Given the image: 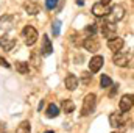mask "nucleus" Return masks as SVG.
<instances>
[{"label": "nucleus", "instance_id": "obj_1", "mask_svg": "<svg viewBox=\"0 0 134 133\" xmlns=\"http://www.w3.org/2000/svg\"><path fill=\"white\" fill-rule=\"evenodd\" d=\"M97 105V96L95 94H87L83 100V106H81V116H89L91 113H94Z\"/></svg>", "mask_w": 134, "mask_h": 133}, {"label": "nucleus", "instance_id": "obj_2", "mask_svg": "<svg viewBox=\"0 0 134 133\" xmlns=\"http://www.w3.org/2000/svg\"><path fill=\"white\" fill-rule=\"evenodd\" d=\"M100 32H101V34H103V38L112 39V38H115V34H117V25H115L114 22H111V21H104L100 25Z\"/></svg>", "mask_w": 134, "mask_h": 133}, {"label": "nucleus", "instance_id": "obj_3", "mask_svg": "<svg viewBox=\"0 0 134 133\" xmlns=\"http://www.w3.org/2000/svg\"><path fill=\"white\" fill-rule=\"evenodd\" d=\"M22 38H24V42L27 44V45H33L36 44V41H37V32H36V28L31 27V25H27L24 30H22Z\"/></svg>", "mask_w": 134, "mask_h": 133}, {"label": "nucleus", "instance_id": "obj_4", "mask_svg": "<svg viewBox=\"0 0 134 133\" xmlns=\"http://www.w3.org/2000/svg\"><path fill=\"white\" fill-rule=\"evenodd\" d=\"M112 61H114V64H115V66L126 67L128 64H130V61H131V55H130V53H126V52L119 50V52H115V53H114Z\"/></svg>", "mask_w": 134, "mask_h": 133}, {"label": "nucleus", "instance_id": "obj_5", "mask_svg": "<svg viewBox=\"0 0 134 133\" xmlns=\"http://www.w3.org/2000/svg\"><path fill=\"white\" fill-rule=\"evenodd\" d=\"M109 17H111V22H119V21H122L123 17H125V8L122 6V5H114L111 9H109V14H108Z\"/></svg>", "mask_w": 134, "mask_h": 133}, {"label": "nucleus", "instance_id": "obj_6", "mask_svg": "<svg viewBox=\"0 0 134 133\" xmlns=\"http://www.w3.org/2000/svg\"><path fill=\"white\" fill-rule=\"evenodd\" d=\"M109 9H111V8H109L108 5L98 2V3H95V5L92 6V14H94L95 17H104V16L109 14Z\"/></svg>", "mask_w": 134, "mask_h": 133}, {"label": "nucleus", "instance_id": "obj_7", "mask_svg": "<svg viewBox=\"0 0 134 133\" xmlns=\"http://www.w3.org/2000/svg\"><path fill=\"white\" fill-rule=\"evenodd\" d=\"M109 125H111L112 129H120V127H123V125H125V117H123V114H120V113H112V114H109Z\"/></svg>", "mask_w": 134, "mask_h": 133}, {"label": "nucleus", "instance_id": "obj_8", "mask_svg": "<svg viewBox=\"0 0 134 133\" xmlns=\"http://www.w3.org/2000/svg\"><path fill=\"white\" fill-rule=\"evenodd\" d=\"M83 47L87 50V52H92V53H95L98 49H100V42L94 38V36H91V38H86L84 41H83Z\"/></svg>", "mask_w": 134, "mask_h": 133}, {"label": "nucleus", "instance_id": "obj_9", "mask_svg": "<svg viewBox=\"0 0 134 133\" xmlns=\"http://www.w3.org/2000/svg\"><path fill=\"white\" fill-rule=\"evenodd\" d=\"M24 9L27 11V14L36 16V14L41 11V5H39L36 0H27V2L24 3Z\"/></svg>", "mask_w": 134, "mask_h": 133}, {"label": "nucleus", "instance_id": "obj_10", "mask_svg": "<svg viewBox=\"0 0 134 133\" xmlns=\"http://www.w3.org/2000/svg\"><path fill=\"white\" fill-rule=\"evenodd\" d=\"M133 94H125V96H122V99H120V111H123V113H128L131 108H133Z\"/></svg>", "mask_w": 134, "mask_h": 133}, {"label": "nucleus", "instance_id": "obj_11", "mask_svg": "<svg viewBox=\"0 0 134 133\" xmlns=\"http://www.w3.org/2000/svg\"><path fill=\"white\" fill-rule=\"evenodd\" d=\"M103 63H104V58L101 57V55H95L94 58H91V63H89V70L92 72V74H95V72H98L103 66Z\"/></svg>", "mask_w": 134, "mask_h": 133}, {"label": "nucleus", "instance_id": "obj_12", "mask_svg": "<svg viewBox=\"0 0 134 133\" xmlns=\"http://www.w3.org/2000/svg\"><path fill=\"white\" fill-rule=\"evenodd\" d=\"M52 53H53V45H52V42H50V38H48L47 34H44V36H42L41 55H44V57H48V55H52Z\"/></svg>", "mask_w": 134, "mask_h": 133}, {"label": "nucleus", "instance_id": "obj_13", "mask_svg": "<svg viewBox=\"0 0 134 133\" xmlns=\"http://www.w3.org/2000/svg\"><path fill=\"white\" fill-rule=\"evenodd\" d=\"M123 45H125V41L122 39V38H112V39H108V47L112 50V52H119V50H122L123 49Z\"/></svg>", "mask_w": 134, "mask_h": 133}, {"label": "nucleus", "instance_id": "obj_14", "mask_svg": "<svg viewBox=\"0 0 134 133\" xmlns=\"http://www.w3.org/2000/svg\"><path fill=\"white\" fill-rule=\"evenodd\" d=\"M16 45V39L14 38H9V36H2L0 38V47L6 52L13 50V47Z\"/></svg>", "mask_w": 134, "mask_h": 133}, {"label": "nucleus", "instance_id": "obj_15", "mask_svg": "<svg viewBox=\"0 0 134 133\" xmlns=\"http://www.w3.org/2000/svg\"><path fill=\"white\" fill-rule=\"evenodd\" d=\"M64 85H66V88L69 91H75L78 88V78L73 74H69L66 77V80H64Z\"/></svg>", "mask_w": 134, "mask_h": 133}, {"label": "nucleus", "instance_id": "obj_16", "mask_svg": "<svg viewBox=\"0 0 134 133\" xmlns=\"http://www.w3.org/2000/svg\"><path fill=\"white\" fill-rule=\"evenodd\" d=\"M45 114H47V117H58V114H59V108H58V105H55V103H50L48 106H47V110H45Z\"/></svg>", "mask_w": 134, "mask_h": 133}, {"label": "nucleus", "instance_id": "obj_17", "mask_svg": "<svg viewBox=\"0 0 134 133\" xmlns=\"http://www.w3.org/2000/svg\"><path fill=\"white\" fill-rule=\"evenodd\" d=\"M16 70L20 72V74H28L30 66H28V63H25V61H16Z\"/></svg>", "mask_w": 134, "mask_h": 133}, {"label": "nucleus", "instance_id": "obj_18", "mask_svg": "<svg viewBox=\"0 0 134 133\" xmlns=\"http://www.w3.org/2000/svg\"><path fill=\"white\" fill-rule=\"evenodd\" d=\"M16 133H31V125H30V122H28V121L20 122V125L17 127Z\"/></svg>", "mask_w": 134, "mask_h": 133}, {"label": "nucleus", "instance_id": "obj_19", "mask_svg": "<svg viewBox=\"0 0 134 133\" xmlns=\"http://www.w3.org/2000/svg\"><path fill=\"white\" fill-rule=\"evenodd\" d=\"M11 25H13V16L0 17V28H9Z\"/></svg>", "mask_w": 134, "mask_h": 133}, {"label": "nucleus", "instance_id": "obj_20", "mask_svg": "<svg viewBox=\"0 0 134 133\" xmlns=\"http://www.w3.org/2000/svg\"><path fill=\"white\" fill-rule=\"evenodd\" d=\"M63 110H64V113H73V110H75V103H73L70 99L63 100Z\"/></svg>", "mask_w": 134, "mask_h": 133}, {"label": "nucleus", "instance_id": "obj_21", "mask_svg": "<svg viewBox=\"0 0 134 133\" xmlns=\"http://www.w3.org/2000/svg\"><path fill=\"white\" fill-rule=\"evenodd\" d=\"M59 32H61V21L56 19V21L52 24V33H53V36H58Z\"/></svg>", "mask_w": 134, "mask_h": 133}, {"label": "nucleus", "instance_id": "obj_22", "mask_svg": "<svg viewBox=\"0 0 134 133\" xmlns=\"http://www.w3.org/2000/svg\"><path fill=\"white\" fill-rule=\"evenodd\" d=\"M100 85H101V88H109V86H112V80L108 75H101Z\"/></svg>", "mask_w": 134, "mask_h": 133}, {"label": "nucleus", "instance_id": "obj_23", "mask_svg": "<svg viewBox=\"0 0 134 133\" xmlns=\"http://www.w3.org/2000/svg\"><path fill=\"white\" fill-rule=\"evenodd\" d=\"M84 32L87 34H91V36H94V34L97 33V24H91V25H87L86 28H84Z\"/></svg>", "mask_w": 134, "mask_h": 133}, {"label": "nucleus", "instance_id": "obj_24", "mask_svg": "<svg viewBox=\"0 0 134 133\" xmlns=\"http://www.w3.org/2000/svg\"><path fill=\"white\" fill-rule=\"evenodd\" d=\"M58 5V0H45V8L47 9H55Z\"/></svg>", "mask_w": 134, "mask_h": 133}, {"label": "nucleus", "instance_id": "obj_25", "mask_svg": "<svg viewBox=\"0 0 134 133\" xmlns=\"http://www.w3.org/2000/svg\"><path fill=\"white\" fill-rule=\"evenodd\" d=\"M91 80H92V75H91L89 72H84V74H83V83H84V85H89Z\"/></svg>", "mask_w": 134, "mask_h": 133}, {"label": "nucleus", "instance_id": "obj_26", "mask_svg": "<svg viewBox=\"0 0 134 133\" xmlns=\"http://www.w3.org/2000/svg\"><path fill=\"white\" fill-rule=\"evenodd\" d=\"M0 66L9 67V63H8V61H6V60H5V58H2V57H0Z\"/></svg>", "mask_w": 134, "mask_h": 133}, {"label": "nucleus", "instance_id": "obj_27", "mask_svg": "<svg viewBox=\"0 0 134 133\" xmlns=\"http://www.w3.org/2000/svg\"><path fill=\"white\" fill-rule=\"evenodd\" d=\"M5 132H6V124L0 122V133H5Z\"/></svg>", "mask_w": 134, "mask_h": 133}, {"label": "nucleus", "instance_id": "obj_28", "mask_svg": "<svg viewBox=\"0 0 134 133\" xmlns=\"http://www.w3.org/2000/svg\"><path fill=\"white\" fill-rule=\"evenodd\" d=\"M109 2H111V0H101V3H104V5H108Z\"/></svg>", "mask_w": 134, "mask_h": 133}, {"label": "nucleus", "instance_id": "obj_29", "mask_svg": "<svg viewBox=\"0 0 134 133\" xmlns=\"http://www.w3.org/2000/svg\"><path fill=\"white\" fill-rule=\"evenodd\" d=\"M45 133H55V132H52V130H48V132H45Z\"/></svg>", "mask_w": 134, "mask_h": 133}, {"label": "nucleus", "instance_id": "obj_30", "mask_svg": "<svg viewBox=\"0 0 134 133\" xmlns=\"http://www.w3.org/2000/svg\"><path fill=\"white\" fill-rule=\"evenodd\" d=\"M112 133H117V132H112Z\"/></svg>", "mask_w": 134, "mask_h": 133}]
</instances>
